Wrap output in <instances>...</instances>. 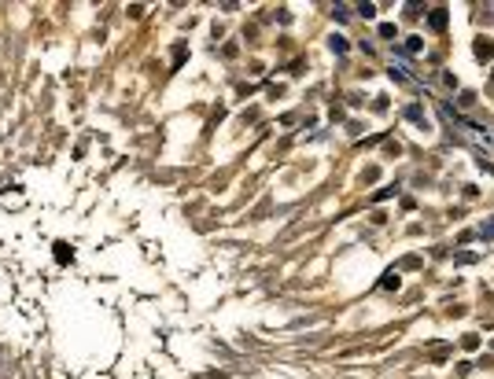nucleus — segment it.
<instances>
[{
    "instance_id": "nucleus-10",
    "label": "nucleus",
    "mask_w": 494,
    "mask_h": 379,
    "mask_svg": "<svg viewBox=\"0 0 494 379\" xmlns=\"http://www.w3.org/2000/svg\"><path fill=\"white\" fill-rule=\"evenodd\" d=\"M380 37H395V22H380Z\"/></svg>"
},
{
    "instance_id": "nucleus-1",
    "label": "nucleus",
    "mask_w": 494,
    "mask_h": 379,
    "mask_svg": "<svg viewBox=\"0 0 494 379\" xmlns=\"http://www.w3.org/2000/svg\"><path fill=\"white\" fill-rule=\"evenodd\" d=\"M472 52H476V59H494V37H476Z\"/></svg>"
},
{
    "instance_id": "nucleus-7",
    "label": "nucleus",
    "mask_w": 494,
    "mask_h": 379,
    "mask_svg": "<svg viewBox=\"0 0 494 379\" xmlns=\"http://www.w3.org/2000/svg\"><path fill=\"white\" fill-rule=\"evenodd\" d=\"M380 287H383V291H391V287H398V273H388V276H383V280H380Z\"/></svg>"
},
{
    "instance_id": "nucleus-5",
    "label": "nucleus",
    "mask_w": 494,
    "mask_h": 379,
    "mask_svg": "<svg viewBox=\"0 0 494 379\" xmlns=\"http://www.w3.org/2000/svg\"><path fill=\"white\" fill-rule=\"evenodd\" d=\"M476 236H480V240H494V217H490V221H483V225H480V232H476Z\"/></svg>"
},
{
    "instance_id": "nucleus-3",
    "label": "nucleus",
    "mask_w": 494,
    "mask_h": 379,
    "mask_svg": "<svg viewBox=\"0 0 494 379\" xmlns=\"http://www.w3.org/2000/svg\"><path fill=\"white\" fill-rule=\"evenodd\" d=\"M406 118H409V122H421V125H424V110H421V103H409V107H406Z\"/></svg>"
},
{
    "instance_id": "nucleus-2",
    "label": "nucleus",
    "mask_w": 494,
    "mask_h": 379,
    "mask_svg": "<svg viewBox=\"0 0 494 379\" xmlns=\"http://www.w3.org/2000/svg\"><path fill=\"white\" fill-rule=\"evenodd\" d=\"M428 26H431V30H446V8H431Z\"/></svg>"
},
{
    "instance_id": "nucleus-6",
    "label": "nucleus",
    "mask_w": 494,
    "mask_h": 379,
    "mask_svg": "<svg viewBox=\"0 0 494 379\" xmlns=\"http://www.w3.org/2000/svg\"><path fill=\"white\" fill-rule=\"evenodd\" d=\"M421 48H424V37H406V52H413V55H417Z\"/></svg>"
},
{
    "instance_id": "nucleus-9",
    "label": "nucleus",
    "mask_w": 494,
    "mask_h": 379,
    "mask_svg": "<svg viewBox=\"0 0 494 379\" xmlns=\"http://www.w3.org/2000/svg\"><path fill=\"white\" fill-rule=\"evenodd\" d=\"M332 15H336L339 22H343V19H350V8H347V4H336V8H332Z\"/></svg>"
},
{
    "instance_id": "nucleus-4",
    "label": "nucleus",
    "mask_w": 494,
    "mask_h": 379,
    "mask_svg": "<svg viewBox=\"0 0 494 379\" xmlns=\"http://www.w3.org/2000/svg\"><path fill=\"white\" fill-rule=\"evenodd\" d=\"M328 44H332V52H336V55H343V52H347V37H339V34H332Z\"/></svg>"
},
{
    "instance_id": "nucleus-8",
    "label": "nucleus",
    "mask_w": 494,
    "mask_h": 379,
    "mask_svg": "<svg viewBox=\"0 0 494 379\" xmlns=\"http://www.w3.org/2000/svg\"><path fill=\"white\" fill-rule=\"evenodd\" d=\"M358 15L362 19H376V4H358Z\"/></svg>"
}]
</instances>
